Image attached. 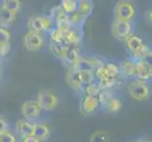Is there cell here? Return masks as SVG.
<instances>
[{
    "instance_id": "28",
    "label": "cell",
    "mask_w": 152,
    "mask_h": 142,
    "mask_svg": "<svg viewBox=\"0 0 152 142\" xmlns=\"http://www.w3.org/2000/svg\"><path fill=\"white\" fill-rule=\"evenodd\" d=\"M85 94L88 96H93V97H98L99 93L101 92V89L99 87L97 82H93L91 85H89L88 86L85 87L84 90Z\"/></svg>"
},
{
    "instance_id": "36",
    "label": "cell",
    "mask_w": 152,
    "mask_h": 142,
    "mask_svg": "<svg viewBox=\"0 0 152 142\" xmlns=\"http://www.w3.org/2000/svg\"><path fill=\"white\" fill-rule=\"evenodd\" d=\"M22 142H41V140L36 138L35 136L31 135V136H28V138H22Z\"/></svg>"
},
{
    "instance_id": "22",
    "label": "cell",
    "mask_w": 152,
    "mask_h": 142,
    "mask_svg": "<svg viewBox=\"0 0 152 142\" xmlns=\"http://www.w3.org/2000/svg\"><path fill=\"white\" fill-rule=\"evenodd\" d=\"M60 5L67 15L77 12L78 1H76V0H62Z\"/></svg>"
},
{
    "instance_id": "9",
    "label": "cell",
    "mask_w": 152,
    "mask_h": 142,
    "mask_svg": "<svg viewBox=\"0 0 152 142\" xmlns=\"http://www.w3.org/2000/svg\"><path fill=\"white\" fill-rule=\"evenodd\" d=\"M41 107L37 102L34 101H28L22 104L21 106V114L27 119H33L39 117L41 113Z\"/></svg>"
},
{
    "instance_id": "27",
    "label": "cell",
    "mask_w": 152,
    "mask_h": 142,
    "mask_svg": "<svg viewBox=\"0 0 152 142\" xmlns=\"http://www.w3.org/2000/svg\"><path fill=\"white\" fill-rule=\"evenodd\" d=\"M90 142H109V135L102 130L96 131L90 136Z\"/></svg>"
},
{
    "instance_id": "6",
    "label": "cell",
    "mask_w": 152,
    "mask_h": 142,
    "mask_svg": "<svg viewBox=\"0 0 152 142\" xmlns=\"http://www.w3.org/2000/svg\"><path fill=\"white\" fill-rule=\"evenodd\" d=\"M54 21L49 16H34L28 20V30L41 33L54 29Z\"/></svg>"
},
{
    "instance_id": "25",
    "label": "cell",
    "mask_w": 152,
    "mask_h": 142,
    "mask_svg": "<svg viewBox=\"0 0 152 142\" xmlns=\"http://www.w3.org/2000/svg\"><path fill=\"white\" fill-rule=\"evenodd\" d=\"M2 7L10 10V13L17 14L21 7V2L19 0H5V1H3Z\"/></svg>"
},
{
    "instance_id": "1",
    "label": "cell",
    "mask_w": 152,
    "mask_h": 142,
    "mask_svg": "<svg viewBox=\"0 0 152 142\" xmlns=\"http://www.w3.org/2000/svg\"><path fill=\"white\" fill-rule=\"evenodd\" d=\"M128 93L135 101L145 102L150 97V88L145 82L137 80L129 85Z\"/></svg>"
},
{
    "instance_id": "23",
    "label": "cell",
    "mask_w": 152,
    "mask_h": 142,
    "mask_svg": "<svg viewBox=\"0 0 152 142\" xmlns=\"http://www.w3.org/2000/svg\"><path fill=\"white\" fill-rule=\"evenodd\" d=\"M98 101L100 103V107L105 109L110 102L114 98L113 94L111 90H101V92L98 95Z\"/></svg>"
},
{
    "instance_id": "14",
    "label": "cell",
    "mask_w": 152,
    "mask_h": 142,
    "mask_svg": "<svg viewBox=\"0 0 152 142\" xmlns=\"http://www.w3.org/2000/svg\"><path fill=\"white\" fill-rule=\"evenodd\" d=\"M80 57H81V54L80 51V46H68L64 58V61H65L67 64H69L72 67L78 60H80Z\"/></svg>"
},
{
    "instance_id": "5",
    "label": "cell",
    "mask_w": 152,
    "mask_h": 142,
    "mask_svg": "<svg viewBox=\"0 0 152 142\" xmlns=\"http://www.w3.org/2000/svg\"><path fill=\"white\" fill-rule=\"evenodd\" d=\"M114 20L130 22L135 15V8L129 1H119L114 8Z\"/></svg>"
},
{
    "instance_id": "13",
    "label": "cell",
    "mask_w": 152,
    "mask_h": 142,
    "mask_svg": "<svg viewBox=\"0 0 152 142\" xmlns=\"http://www.w3.org/2000/svg\"><path fill=\"white\" fill-rule=\"evenodd\" d=\"M35 123L29 122L28 120L20 119L15 123V131L22 138L33 135Z\"/></svg>"
},
{
    "instance_id": "21",
    "label": "cell",
    "mask_w": 152,
    "mask_h": 142,
    "mask_svg": "<svg viewBox=\"0 0 152 142\" xmlns=\"http://www.w3.org/2000/svg\"><path fill=\"white\" fill-rule=\"evenodd\" d=\"M137 77L140 81H148L150 79L149 77V66L145 64L144 61H139L138 62V66H137Z\"/></svg>"
},
{
    "instance_id": "38",
    "label": "cell",
    "mask_w": 152,
    "mask_h": 142,
    "mask_svg": "<svg viewBox=\"0 0 152 142\" xmlns=\"http://www.w3.org/2000/svg\"><path fill=\"white\" fill-rule=\"evenodd\" d=\"M149 77L150 79H152V66L149 67Z\"/></svg>"
},
{
    "instance_id": "7",
    "label": "cell",
    "mask_w": 152,
    "mask_h": 142,
    "mask_svg": "<svg viewBox=\"0 0 152 142\" xmlns=\"http://www.w3.org/2000/svg\"><path fill=\"white\" fill-rule=\"evenodd\" d=\"M132 26L130 22L114 20L113 24V34L116 39L126 42L132 36Z\"/></svg>"
},
{
    "instance_id": "10",
    "label": "cell",
    "mask_w": 152,
    "mask_h": 142,
    "mask_svg": "<svg viewBox=\"0 0 152 142\" xmlns=\"http://www.w3.org/2000/svg\"><path fill=\"white\" fill-rule=\"evenodd\" d=\"M66 82L72 89H74L76 91H84L85 89L81 83L80 78V72L73 67H70V69L67 72Z\"/></svg>"
},
{
    "instance_id": "37",
    "label": "cell",
    "mask_w": 152,
    "mask_h": 142,
    "mask_svg": "<svg viewBox=\"0 0 152 142\" xmlns=\"http://www.w3.org/2000/svg\"><path fill=\"white\" fill-rule=\"evenodd\" d=\"M148 19H149V21L152 23V10H150V12L148 13Z\"/></svg>"
},
{
    "instance_id": "17",
    "label": "cell",
    "mask_w": 152,
    "mask_h": 142,
    "mask_svg": "<svg viewBox=\"0 0 152 142\" xmlns=\"http://www.w3.org/2000/svg\"><path fill=\"white\" fill-rule=\"evenodd\" d=\"M50 135V129L46 124L44 123H35L33 136L41 141L46 140Z\"/></svg>"
},
{
    "instance_id": "11",
    "label": "cell",
    "mask_w": 152,
    "mask_h": 142,
    "mask_svg": "<svg viewBox=\"0 0 152 142\" xmlns=\"http://www.w3.org/2000/svg\"><path fill=\"white\" fill-rule=\"evenodd\" d=\"M99 106H100V103H99L98 98L88 96V95H85V97H83L80 104L81 111L86 115H90L96 112Z\"/></svg>"
},
{
    "instance_id": "16",
    "label": "cell",
    "mask_w": 152,
    "mask_h": 142,
    "mask_svg": "<svg viewBox=\"0 0 152 142\" xmlns=\"http://www.w3.org/2000/svg\"><path fill=\"white\" fill-rule=\"evenodd\" d=\"M81 37H82V32L80 28H72V29L69 31V33L66 35L65 43L68 46H80Z\"/></svg>"
},
{
    "instance_id": "26",
    "label": "cell",
    "mask_w": 152,
    "mask_h": 142,
    "mask_svg": "<svg viewBox=\"0 0 152 142\" xmlns=\"http://www.w3.org/2000/svg\"><path fill=\"white\" fill-rule=\"evenodd\" d=\"M123 106V103L122 102L120 101V99L118 98H113L111 102H110V103L106 106V108H105V110H106L107 112L109 113H118L120 110H121Z\"/></svg>"
},
{
    "instance_id": "2",
    "label": "cell",
    "mask_w": 152,
    "mask_h": 142,
    "mask_svg": "<svg viewBox=\"0 0 152 142\" xmlns=\"http://www.w3.org/2000/svg\"><path fill=\"white\" fill-rule=\"evenodd\" d=\"M36 102L39 104L41 109L46 111H52L58 107L60 102L59 97L51 90H42L39 92Z\"/></svg>"
},
{
    "instance_id": "35",
    "label": "cell",
    "mask_w": 152,
    "mask_h": 142,
    "mask_svg": "<svg viewBox=\"0 0 152 142\" xmlns=\"http://www.w3.org/2000/svg\"><path fill=\"white\" fill-rule=\"evenodd\" d=\"M143 61L145 62V64L148 65L149 67L152 66V50H149L148 53H146V55L145 56Z\"/></svg>"
},
{
    "instance_id": "30",
    "label": "cell",
    "mask_w": 152,
    "mask_h": 142,
    "mask_svg": "<svg viewBox=\"0 0 152 142\" xmlns=\"http://www.w3.org/2000/svg\"><path fill=\"white\" fill-rule=\"evenodd\" d=\"M149 51L148 47L146 46L145 45H144V46L142 47V49H140L138 51L136 52H133V53H132V59L135 60L136 62H139V61H143V59L145 58V56L146 55V53Z\"/></svg>"
},
{
    "instance_id": "19",
    "label": "cell",
    "mask_w": 152,
    "mask_h": 142,
    "mask_svg": "<svg viewBox=\"0 0 152 142\" xmlns=\"http://www.w3.org/2000/svg\"><path fill=\"white\" fill-rule=\"evenodd\" d=\"M67 46H68V45L65 43L61 44V43H55V42L51 41L49 49H50V51L52 52V54L54 56H56L57 58H61V59L64 60Z\"/></svg>"
},
{
    "instance_id": "24",
    "label": "cell",
    "mask_w": 152,
    "mask_h": 142,
    "mask_svg": "<svg viewBox=\"0 0 152 142\" xmlns=\"http://www.w3.org/2000/svg\"><path fill=\"white\" fill-rule=\"evenodd\" d=\"M84 20L85 18L78 12H76L74 13L68 15V21H69L72 28H80L83 22H84Z\"/></svg>"
},
{
    "instance_id": "18",
    "label": "cell",
    "mask_w": 152,
    "mask_h": 142,
    "mask_svg": "<svg viewBox=\"0 0 152 142\" xmlns=\"http://www.w3.org/2000/svg\"><path fill=\"white\" fill-rule=\"evenodd\" d=\"M126 44H127L128 49H129V51L132 52V53L138 51L140 49H142L145 45L142 38H140L137 35H132L129 38H128L127 41H126Z\"/></svg>"
},
{
    "instance_id": "32",
    "label": "cell",
    "mask_w": 152,
    "mask_h": 142,
    "mask_svg": "<svg viewBox=\"0 0 152 142\" xmlns=\"http://www.w3.org/2000/svg\"><path fill=\"white\" fill-rule=\"evenodd\" d=\"M0 142H16V138L13 134L7 130L0 134Z\"/></svg>"
},
{
    "instance_id": "3",
    "label": "cell",
    "mask_w": 152,
    "mask_h": 142,
    "mask_svg": "<svg viewBox=\"0 0 152 142\" xmlns=\"http://www.w3.org/2000/svg\"><path fill=\"white\" fill-rule=\"evenodd\" d=\"M95 75L96 78H97L98 82H104L120 76L121 75V69H120V65L114 64L113 62H108L104 63L102 66L96 70Z\"/></svg>"
},
{
    "instance_id": "12",
    "label": "cell",
    "mask_w": 152,
    "mask_h": 142,
    "mask_svg": "<svg viewBox=\"0 0 152 142\" xmlns=\"http://www.w3.org/2000/svg\"><path fill=\"white\" fill-rule=\"evenodd\" d=\"M137 66L138 62L133 59H128L122 62L120 65V69H121V75L125 78H133L137 76Z\"/></svg>"
},
{
    "instance_id": "34",
    "label": "cell",
    "mask_w": 152,
    "mask_h": 142,
    "mask_svg": "<svg viewBox=\"0 0 152 142\" xmlns=\"http://www.w3.org/2000/svg\"><path fill=\"white\" fill-rule=\"evenodd\" d=\"M7 130H8V122L6 121V119L4 118V117L0 116V134Z\"/></svg>"
},
{
    "instance_id": "31",
    "label": "cell",
    "mask_w": 152,
    "mask_h": 142,
    "mask_svg": "<svg viewBox=\"0 0 152 142\" xmlns=\"http://www.w3.org/2000/svg\"><path fill=\"white\" fill-rule=\"evenodd\" d=\"M12 46L10 42H0V59L6 57L10 51Z\"/></svg>"
},
{
    "instance_id": "4",
    "label": "cell",
    "mask_w": 152,
    "mask_h": 142,
    "mask_svg": "<svg viewBox=\"0 0 152 142\" xmlns=\"http://www.w3.org/2000/svg\"><path fill=\"white\" fill-rule=\"evenodd\" d=\"M102 60L96 56H82L72 67L77 71H92L96 72V69L103 65Z\"/></svg>"
},
{
    "instance_id": "33",
    "label": "cell",
    "mask_w": 152,
    "mask_h": 142,
    "mask_svg": "<svg viewBox=\"0 0 152 142\" xmlns=\"http://www.w3.org/2000/svg\"><path fill=\"white\" fill-rule=\"evenodd\" d=\"M10 32L6 28L0 27V42H10Z\"/></svg>"
},
{
    "instance_id": "29",
    "label": "cell",
    "mask_w": 152,
    "mask_h": 142,
    "mask_svg": "<svg viewBox=\"0 0 152 142\" xmlns=\"http://www.w3.org/2000/svg\"><path fill=\"white\" fill-rule=\"evenodd\" d=\"M64 14H66L64 13V10H62L61 6V5H59V6H55L54 8H52L51 10H50V14L48 15V16L54 21V22H56V21L59 19L60 17H61Z\"/></svg>"
},
{
    "instance_id": "8",
    "label": "cell",
    "mask_w": 152,
    "mask_h": 142,
    "mask_svg": "<svg viewBox=\"0 0 152 142\" xmlns=\"http://www.w3.org/2000/svg\"><path fill=\"white\" fill-rule=\"evenodd\" d=\"M23 43L28 51H38L44 46V39L41 33L28 30L24 36Z\"/></svg>"
},
{
    "instance_id": "39",
    "label": "cell",
    "mask_w": 152,
    "mask_h": 142,
    "mask_svg": "<svg viewBox=\"0 0 152 142\" xmlns=\"http://www.w3.org/2000/svg\"><path fill=\"white\" fill-rule=\"evenodd\" d=\"M136 142H150V141H148V140H138Z\"/></svg>"
},
{
    "instance_id": "15",
    "label": "cell",
    "mask_w": 152,
    "mask_h": 142,
    "mask_svg": "<svg viewBox=\"0 0 152 142\" xmlns=\"http://www.w3.org/2000/svg\"><path fill=\"white\" fill-rule=\"evenodd\" d=\"M16 19V14L10 13V10L0 7V27L8 29Z\"/></svg>"
},
{
    "instance_id": "20",
    "label": "cell",
    "mask_w": 152,
    "mask_h": 142,
    "mask_svg": "<svg viewBox=\"0 0 152 142\" xmlns=\"http://www.w3.org/2000/svg\"><path fill=\"white\" fill-rule=\"evenodd\" d=\"M93 9H94L93 2L89 1V0H80V1H78L77 12L84 18L88 17L89 15L92 13Z\"/></svg>"
}]
</instances>
